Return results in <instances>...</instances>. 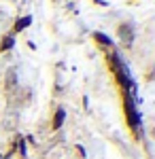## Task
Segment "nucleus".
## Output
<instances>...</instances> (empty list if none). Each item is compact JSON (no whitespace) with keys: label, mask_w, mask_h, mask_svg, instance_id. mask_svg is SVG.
I'll use <instances>...</instances> for the list:
<instances>
[{"label":"nucleus","mask_w":155,"mask_h":159,"mask_svg":"<svg viewBox=\"0 0 155 159\" xmlns=\"http://www.w3.org/2000/svg\"><path fill=\"white\" fill-rule=\"evenodd\" d=\"M64 119H66V112H64V108H58L55 117H53V129H60L62 125H64Z\"/></svg>","instance_id":"obj_2"},{"label":"nucleus","mask_w":155,"mask_h":159,"mask_svg":"<svg viewBox=\"0 0 155 159\" xmlns=\"http://www.w3.org/2000/svg\"><path fill=\"white\" fill-rule=\"evenodd\" d=\"M119 34H121V40H123V43H128V45L132 43V32H130V28H128V25H121V28H119Z\"/></svg>","instance_id":"obj_3"},{"label":"nucleus","mask_w":155,"mask_h":159,"mask_svg":"<svg viewBox=\"0 0 155 159\" xmlns=\"http://www.w3.org/2000/svg\"><path fill=\"white\" fill-rule=\"evenodd\" d=\"M30 24H32V17H24V19H19V21L15 24V32H21V30L28 28Z\"/></svg>","instance_id":"obj_4"},{"label":"nucleus","mask_w":155,"mask_h":159,"mask_svg":"<svg viewBox=\"0 0 155 159\" xmlns=\"http://www.w3.org/2000/svg\"><path fill=\"white\" fill-rule=\"evenodd\" d=\"M94 38L98 40V43H100V45H104V47L108 45V47H110V38H108V36H104L102 32H96V34H94Z\"/></svg>","instance_id":"obj_5"},{"label":"nucleus","mask_w":155,"mask_h":159,"mask_svg":"<svg viewBox=\"0 0 155 159\" xmlns=\"http://www.w3.org/2000/svg\"><path fill=\"white\" fill-rule=\"evenodd\" d=\"M13 43H15L13 36H4V38H2V45H0V51H9L13 47Z\"/></svg>","instance_id":"obj_6"},{"label":"nucleus","mask_w":155,"mask_h":159,"mask_svg":"<svg viewBox=\"0 0 155 159\" xmlns=\"http://www.w3.org/2000/svg\"><path fill=\"white\" fill-rule=\"evenodd\" d=\"M125 112H128V121H130V127H138V112L134 108V102H132L130 96H125Z\"/></svg>","instance_id":"obj_1"}]
</instances>
